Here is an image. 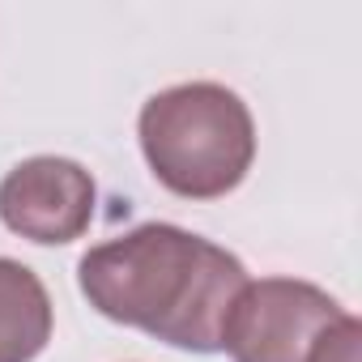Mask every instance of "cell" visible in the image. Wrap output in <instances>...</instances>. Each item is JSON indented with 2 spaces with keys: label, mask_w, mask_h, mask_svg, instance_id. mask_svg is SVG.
Returning <instances> with one entry per match:
<instances>
[{
  "label": "cell",
  "mask_w": 362,
  "mask_h": 362,
  "mask_svg": "<svg viewBox=\"0 0 362 362\" xmlns=\"http://www.w3.org/2000/svg\"><path fill=\"white\" fill-rule=\"evenodd\" d=\"M345 307L298 277H260L239 290L222 324V349L235 362H307L315 341Z\"/></svg>",
  "instance_id": "obj_3"
},
{
  "label": "cell",
  "mask_w": 362,
  "mask_h": 362,
  "mask_svg": "<svg viewBox=\"0 0 362 362\" xmlns=\"http://www.w3.org/2000/svg\"><path fill=\"white\" fill-rule=\"evenodd\" d=\"M77 286L98 315L124 328H141L175 349L218 354L247 269L205 235L145 222L90 247L77 264Z\"/></svg>",
  "instance_id": "obj_1"
},
{
  "label": "cell",
  "mask_w": 362,
  "mask_h": 362,
  "mask_svg": "<svg viewBox=\"0 0 362 362\" xmlns=\"http://www.w3.org/2000/svg\"><path fill=\"white\" fill-rule=\"evenodd\" d=\"M94 205L98 188L90 170L73 158L39 153L0 179V222L43 247L81 239L94 222Z\"/></svg>",
  "instance_id": "obj_4"
},
{
  "label": "cell",
  "mask_w": 362,
  "mask_h": 362,
  "mask_svg": "<svg viewBox=\"0 0 362 362\" xmlns=\"http://www.w3.org/2000/svg\"><path fill=\"white\" fill-rule=\"evenodd\" d=\"M136 136L153 179L184 201H218L235 192L256 162L252 111L218 81L158 90L141 107Z\"/></svg>",
  "instance_id": "obj_2"
},
{
  "label": "cell",
  "mask_w": 362,
  "mask_h": 362,
  "mask_svg": "<svg viewBox=\"0 0 362 362\" xmlns=\"http://www.w3.org/2000/svg\"><path fill=\"white\" fill-rule=\"evenodd\" d=\"M52 341V298L39 273L0 256V362H35Z\"/></svg>",
  "instance_id": "obj_5"
},
{
  "label": "cell",
  "mask_w": 362,
  "mask_h": 362,
  "mask_svg": "<svg viewBox=\"0 0 362 362\" xmlns=\"http://www.w3.org/2000/svg\"><path fill=\"white\" fill-rule=\"evenodd\" d=\"M307 362H362V324L345 311L311 349Z\"/></svg>",
  "instance_id": "obj_6"
}]
</instances>
